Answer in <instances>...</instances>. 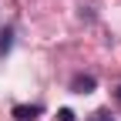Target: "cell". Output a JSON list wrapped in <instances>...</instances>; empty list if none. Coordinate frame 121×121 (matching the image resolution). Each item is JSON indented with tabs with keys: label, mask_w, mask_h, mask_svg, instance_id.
<instances>
[{
	"label": "cell",
	"mask_w": 121,
	"mask_h": 121,
	"mask_svg": "<svg viewBox=\"0 0 121 121\" xmlns=\"http://www.w3.org/2000/svg\"><path fill=\"white\" fill-rule=\"evenodd\" d=\"M94 87H98V81L91 78V74H74V81H71V91H74V94H91Z\"/></svg>",
	"instance_id": "1"
},
{
	"label": "cell",
	"mask_w": 121,
	"mask_h": 121,
	"mask_svg": "<svg viewBox=\"0 0 121 121\" xmlns=\"http://www.w3.org/2000/svg\"><path fill=\"white\" fill-rule=\"evenodd\" d=\"M57 121H74V111H71V108H60V111H57Z\"/></svg>",
	"instance_id": "5"
},
{
	"label": "cell",
	"mask_w": 121,
	"mask_h": 121,
	"mask_svg": "<svg viewBox=\"0 0 121 121\" xmlns=\"http://www.w3.org/2000/svg\"><path fill=\"white\" fill-rule=\"evenodd\" d=\"M84 121H114V118H111V111H94V114L84 118Z\"/></svg>",
	"instance_id": "4"
},
{
	"label": "cell",
	"mask_w": 121,
	"mask_h": 121,
	"mask_svg": "<svg viewBox=\"0 0 121 121\" xmlns=\"http://www.w3.org/2000/svg\"><path fill=\"white\" fill-rule=\"evenodd\" d=\"M118 101H121V87H118Z\"/></svg>",
	"instance_id": "6"
},
{
	"label": "cell",
	"mask_w": 121,
	"mask_h": 121,
	"mask_svg": "<svg viewBox=\"0 0 121 121\" xmlns=\"http://www.w3.org/2000/svg\"><path fill=\"white\" fill-rule=\"evenodd\" d=\"M17 121H34L40 114V104H13V111H10Z\"/></svg>",
	"instance_id": "2"
},
{
	"label": "cell",
	"mask_w": 121,
	"mask_h": 121,
	"mask_svg": "<svg viewBox=\"0 0 121 121\" xmlns=\"http://www.w3.org/2000/svg\"><path fill=\"white\" fill-rule=\"evenodd\" d=\"M10 44H13V30L7 27L4 34H0V54H7V51H10Z\"/></svg>",
	"instance_id": "3"
}]
</instances>
